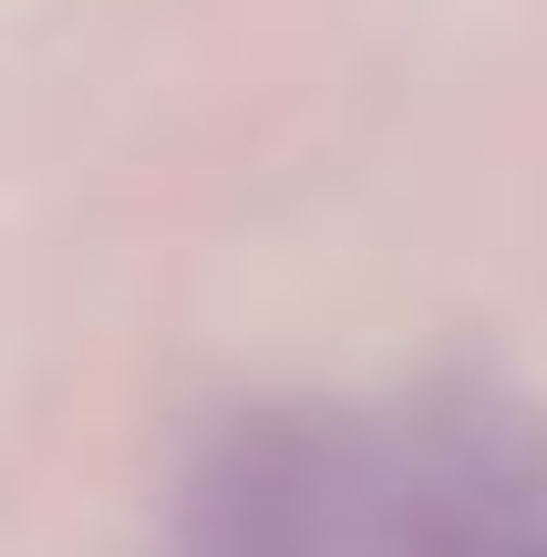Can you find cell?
<instances>
[{
  "label": "cell",
  "mask_w": 547,
  "mask_h": 557,
  "mask_svg": "<svg viewBox=\"0 0 547 557\" xmlns=\"http://www.w3.org/2000/svg\"><path fill=\"white\" fill-rule=\"evenodd\" d=\"M165 557H331V465L321 434L289 413L227 423L176 496Z\"/></svg>",
  "instance_id": "1"
}]
</instances>
